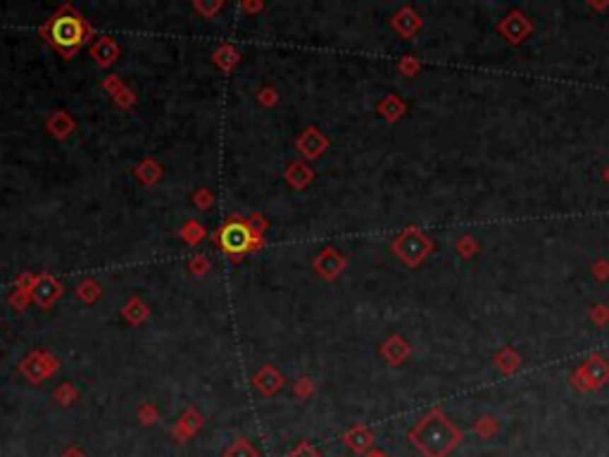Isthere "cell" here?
I'll return each mask as SVG.
<instances>
[{
	"label": "cell",
	"instance_id": "1",
	"mask_svg": "<svg viewBox=\"0 0 609 457\" xmlns=\"http://www.w3.org/2000/svg\"><path fill=\"white\" fill-rule=\"evenodd\" d=\"M86 31H88V27L81 22V17L74 15L69 8H62L48 22V27H45V34L50 36V43L55 45L64 57L76 53L79 45H81L83 38H86Z\"/></svg>",
	"mask_w": 609,
	"mask_h": 457
},
{
	"label": "cell",
	"instance_id": "2",
	"mask_svg": "<svg viewBox=\"0 0 609 457\" xmlns=\"http://www.w3.org/2000/svg\"><path fill=\"white\" fill-rule=\"evenodd\" d=\"M217 243H221V250L228 253V255L238 258L243 255L245 250H250V245H255L253 238V228L243 224L238 219H231L221 226V231L217 233Z\"/></svg>",
	"mask_w": 609,
	"mask_h": 457
},
{
	"label": "cell",
	"instance_id": "3",
	"mask_svg": "<svg viewBox=\"0 0 609 457\" xmlns=\"http://www.w3.org/2000/svg\"><path fill=\"white\" fill-rule=\"evenodd\" d=\"M414 443L424 450L429 457H441L448 450V424L429 420L414 431Z\"/></svg>",
	"mask_w": 609,
	"mask_h": 457
},
{
	"label": "cell",
	"instance_id": "4",
	"mask_svg": "<svg viewBox=\"0 0 609 457\" xmlns=\"http://www.w3.org/2000/svg\"><path fill=\"white\" fill-rule=\"evenodd\" d=\"M55 369H57V362L48 352H31L22 362V374L29 378L31 383H41L43 378L50 376Z\"/></svg>",
	"mask_w": 609,
	"mask_h": 457
},
{
	"label": "cell",
	"instance_id": "5",
	"mask_svg": "<svg viewBox=\"0 0 609 457\" xmlns=\"http://www.w3.org/2000/svg\"><path fill=\"white\" fill-rule=\"evenodd\" d=\"M62 293V286L57 279H52L50 274H41L38 279L31 282V298L36 300L41 308H50Z\"/></svg>",
	"mask_w": 609,
	"mask_h": 457
},
{
	"label": "cell",
	"instance_id": "6",
	"mask_svg": "<svg viewBox=\"0 0 609 457\" xmlns=\"http://www.w3.org/2000/svg\"><path fill=\"white\" fill-rule=\"evenodd\" d=\"M298 148L305 158H319L322 150L326 148V139L317 132V129H307V132H303V136L298 139Z\"/></svg>",
	"mask_w": 609,
	"mask_h": 457
},
{
	"label": "cell",
	"instance_id": "7",
	"mask_svg": "<svg viewBox=\"0 0 609 457\" xmlns=\"http://www.w3.org/2000/svg\"><path fill=\"white\" fill-rule=\"evenodd\" d=\"M314 270H317V272L322 274V277H326V279H333L340 270H343V258H340L336 250L326 248L322 255L314 260Z\"/></svg>",
	"mask_w": 609,
	"mask_h": 457
},
{
	"label": "cell",
	"instance_id": "8",
	"mask_svg": "<svg viewBox=\"0 0 609 457\" xmlns=\"http://www.w3.org/2000/svg\"><path fill=\"white\" fill-rule=\"evenodd\" d=\"M91 55L95 57V62L100 64V67H108V64H112L117 60V55H120V50H117L115 41L110 36L100 38L93 48H91Z\"/></svg>",
	"mask_w": 609,
	"mask_h": 457
},
{
	"label": "cell",
	"instance_id": "9",
	"mask_svg": "<svg viewBox=\"0 0 609 457\" xmlns=\"http://www.w3.org/2000/svg\"><path fill=\"white\" fill-rule=\"evenodd\" d=\"M281 383H284V378H281L279 371H274L272 367H265L260 374H255V386H257L265 395H272L274 391H279Z\"/></svg>",
	"mask_w": 609,
	"mask_h": 457
},
{
	"label": "cell",
	"instance_id": "10",
	"mask_svg": "<svg viewBox=\"0 0 609 457\" xmlns=\"http://www.w3.org/2000/svg\"><path fill=\"white\" fill-rule=\"evenodd\" d=\"M312 169L305 165V162H293V165H288V172H286V179L291 186L296 188H305L307 184L312 181Z\"/></svg>",
	"mask_w": 609,
	"mask_h": 457
},
{
	"label": "cell",
	"instance_id": "11",
	"mask_svg": "<svg viewBox=\"0 0 609 457\" xmlns=\"http://www.w3.org/2000/svg\"><path fill=\"white\" fill-rule=\"evenodd\" d=\"M200 427H202V417L195 412V410H188V412L183 415V420L179 422V427H176L174 434L179 441H186L188 436H193Z\"/></svg>",
	"mask_w": 609,
	"mask_h": 457
},
{
	"label": "cell",
	"instance_id": "12",
	"mask_svg": "<svg viewBox=\"0 0 609 457\" xmlns=\"http://www.w3.org/2000/svg\"><path fill=\"white\" fill-rule=\"evenodd\" d=\"M122 315H124V319H127V322H131L134 326H139L143 319L148 317V308H146V303H143V300L131 298L127 308L122 310Z\"/></svg>",
	"mask_w": 609,
	"mask_h": 457
},
{
	"label": "cell",
	"instance_id": "13",
	"mask_svg": "<svg viewBox=\"0 0 609 457\" xmlns=\"http://www.w3.org/2000/svg\"><path fill=\"white\" fill-rule=\"evenodd\" d=\"M48 129L57 136V139H62V136H67L71 129H74V124H71V120L64 112H55L52 115V120L48 122Z\"/></svg>",
	"mask_w": 609,
	"mask_h": 457
},
{
	"label": "cell",
	"instance_id": "14",
	"mask_svg": "<svg viewBox=\"0 0 609 457\" xmlns=\"http://www.w3.org/2000/svg\"><path fill=\"white\" fill-rule=\"evenodd\" d=\"M238 60H240V55L236 53L231 45H224V48H219L217 53H214V62H217L219 67H224V69H231Z\"/></svg>",
	"mask_w": 609,
	"mask_h": 457
},
{
	"label": "cell",
	"instance_id": "15",
	"mask_svg": "<svg viewBox=\"0 0 609 457\" xmlns=\"http://www.w3.org/2000/svg\"><path fill=\"white\" fill-rule=\"evenodd\" d=\"M226 457H260V455L250 448V443L238 441V443H233V446L226 450Z\"/></svg>",
	"mask_w": 609,
	"mask_h": 457
},
{
	"label": "cell",
	"instance_id": "16",
	"mask_svg": "<svg viewBox=\"0 0 609 457\" xmlns=\"http://www.w3.org/2000/svg\"><path fill=\"white\" fill-rule=\"evenodd\" d=\"M139 169H146V174H139L143 181H146V184H153V181H157L162 176V169L155 165V162H143V165L139 167Z\"/></svg>",
	"mask_w": 609,
	"mask_h": 457
},
{
	"label": "cell",
	"instance_id": "17",
	"mask_svg": "<svg viewBox=\"0 0 609 457\" xmlns=\"http://www.w3.org/2000/svg\"><path fill=\"white\" fill-rule=\"evenodd\" d=\"M345 441H348L355 450H362L364 446H369L371 439L366 434H362V431H355V434H348V439H345Z\"/></svg>",
	"mask_w": 609,
	"mask_h": 457
},
{
	"label": "cell",
	"instance_id": "18",
	"mask_svg": "<svg viewBox=\"0 0 609 457\" xmlns=\"http://www.w3.org/2000/svg\"><path fill=\"white\" fill-rule=\"evenodd\" d=\"M183 238L186 241H191V243H195V241H200L202 238V226L198 228V224H188L186 228H183Z\"/></svg>",
	"mask_w": 609,
	"mask_h": 457
},
{
	"label": "cell",
	"instance_id": "19",
	"mask_svg": "<svg viewBox=\"0 0 609 457\" xmlns=\"http://www.w3.org/2000/svg\"><path fill=\"white\" fill-rule=\"evenodd\" d=\"M288 457H319V453L314 450L312 446H307V443H303V446H298L296 450H293Z\"/></svg>",
	"mask_w": 609,
	"mask_h": 457
},
{
	"label": "cell",
	"instance_id": "20",
	"mask_svg": "<svg viewBox=\"0 0 609 457\" xmlns=\"http://www.w3.org/2000/svg\"><path fill=\"white\" fill-rule=\"evenodd\" d=\"M219 8H221V3H214V5H209V8H205L202 3H195V10H198V12H207V17H212V12L219 10Z\"/></svg>",
	"mask_w": 609,
	"mask_h": 457
},
{
	"label": "cell",
	"instance_id": "21",
	"mask_svg": "<svg viewBox=\"0 0 609 457\" xmlns=\"http://www.w3.org/2000/svg\"><path fill=\"white\" fill-rule=\"evenodd\" d=\"M55 398H57L60 403H62V398H74V388H71V386H62V388L55 393Z\"/></svg>",
	"mask_w": 609,
	"mask_h": 457
},
{
	"label": "cell",
	"instance_id": "22",
	"mask_svg": "<svg viewBox=\"0 0 609 457\" xmlns=\"http://www.w3.org/2000/svg\"><path fill=\"white\" fill-rule=\"evenodd\" d=\"M209 200H212V195H209V193L205 191V188H202V193L195 195V202H198V205H207Z\"/></svg>",
	"mask_w": 609,
	"mask_h": 457
},
{
	"label": "cell",
	"instance_id": "23",
	"mask_svg": "<svg viewBox=\"0 0 609 457\" xmlns=\"http://www.w3.org/2000/svg\"><path fill=\"white\" fill-rule=\"evenodd\" d=\"M62 457H83V453H81V450H76V448H71V450H67V453H64Z\"/></svg>",
	"mask_w": 609,
	"mask_h": 457
}]
</instances>
